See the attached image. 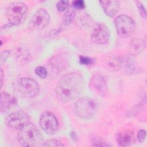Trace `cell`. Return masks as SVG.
I'll list each match as a JSON object with an SVG mask.
<instances>
[{"instance_id": "cell-1", "label": "cell", "mask_w": 147, "mask_h": 147, "mask_svg": "<svg viewBox=\"0 0 147 147\" xmlns=\"http://www.w3.org/2000/svg\"><path fill=\"white\" fill-rule=\"evenodd\" d=\"M84 87L83 77L77 72H71L61 76L56 88V94L59 100L67 103L78 97Z\"/></svg>"}, {"instance_id": "cell-2", "label": "cell", "mask_w": 147, "mask_h": 147, "mask_svg": "<svg viewBox=\"0 0 147 147\" xmlns=\"http://www.w3.org/2000/svg\"><path fill=\"white\" fill-rule=\"evenodd\" d=\"M42 140V137L38 128L30 122L20 129L18 134V140L23 146H38L41 144Z\"/></svg>"}, {"instance_id": "cell-3", "label": "cell", "mask_w": 147, "mask_h": 147, "mask_svg": "<svg viewBox=\"0 0 147 147\" xmlns=\"http://www.w3.org/2000/svg\"><path fill=\"white\" fill-rule=\"evenodd\" d=\"M28 7L21 2L11 3L6 9L7 20L11 26H19L22 24L28 15Z\"/></svg>"}, {"instance_id": "cell-4", "label": "cell", "mask_w": 147, "mask_h": 147, "mask_svg": "<svg viewBox=\"0 0 147 147\" xmlns=\"http://www.w3.org/2000/svg\"><path fill=\"white\" fill-rule=\"evenodd\" d=\"M14 89L18 95L26 98H31L38 94L40 87L33 79L24 77L20 78L14 83Z\"/></svg>"}, {"instance_id": "cell-5", "label": "cell", "mask_w": 147, "mask_h": 147, "mask_svg": "<svg viewBox=\"0 0 147 147\" xmlns=\"http://www.w3.org/2000/svg\"><path fill=\"white\" fill-rule=\"evenodd\" d=\"M98 106L95 101L88 97L79 98L75 104V112L78 117L84 119H90L97 113Z\"/></svg>"}, {"instance_id": "cell-6", "label": "cell", "mask_w": 147, "mask_h": 147, "mask_svg": "<svg viewBox=\"0 0 147 147\" xmlns=\"http://www.w3.org/2000/svg\"><path fill=\"white\" fill-rule=\"evenodd\" d=\"M115 25L118 34L123 38H127L131 36L135 30V22L129 16L120 15L115 20Z\"/></svg>"}, {"instance_id": "cell-7", "label": "cell", "mask_w": 147, "mask_h": 147, "mask_svg": "<svg viewBox=\"0 0 147 147\" xmlns=\"http://www.w3.org/2000/svg\"><path fill=\"white\" fill-rule=\"evenodd\" d=\"M29 123V117L22 111H18L10 114L5 119V123L8 127L20 130Z\"/></svg>"}, {"instance_id": "cell-8", "label": "cell", "mask_w": 147, "mask_h": 147, "mask_svg": "<svg viewBox=\"0 0 147 147\" xmlns=\"http://www.w3.org/2000/svg\"><path fill=\"white\" fill-rule=\"evenodd\" d=\"M39 125L41 129L49 135L55 134L59 127V123L56 117L50 111H45L41 114Z\"/></svg>"}, {"instance_id": "cell-9", "label": "cell", "mask_w": 147, "mask_h": 147, "mask_svg": "<svg viewBox=\"0 0 147 147\" xmlns=\"http://www.w3.org/2000/svg\"><path fill=\"white\" fill-rule=\"evenodd\" d=\"M110 35V29L104 23L97 22L92 28L91 38L95 44L102 45L109 41Z\"/></svg>"}, {"instance_id": "cell-10", "label": "cell", "mask_w": 147, "mask_h": 147, "mask_svg": "<svg viewBox=\"0 0 147 147\" xmlns=\"http://www.w3.org/2000/svg\"><path fill=\"white\" fill-rule=\"evenodd\" d=\"M89 87L91 91L100 96H105L107 92L106 81L99 74L92 75L89 82Z\"/></svg>"}, {"instance_id": "cell-11", "label": "cell", "mask_w": 147, "mask_h": 147, "mask_svg": "<svg viewBox=\"0 0 147 147\" xmlns=\"http://www.w3.org/2000/svg\"><path fill=\"white\" fill-rule=\"evenodd\" d=\"M50 17L46 10L43 8L38 9L31 20L32 26L37 29H42L46 27L49 22Z\"/></svg>"}, {"instance_id": "cell-12", "label": "cell", "mask_w": 147, "mask_h": 147, "mask_svg": "<svg viewBox=\"0 0 147 147\" xmlns=\"http://www.w3.org/2000/svg\"><path fill=\"white\" fill-rule=\"evenodd\" d=\"M17 103V100L15 96L7 93L2 92L0 99V111L1 113H5L10 109L14 107Z\"/></svg>"}, {"instance_id": "cell-13", "label": "cell", "mask_w": 147, "mask_h": 147, "mask_svg": "<svg viewBox=\"0 0 147 147\" xmlns=\"http://www.w3.org/2000/svg\"><path fill=\"white\" fill-rule=\"evenodd\" d=\"M99 3L105 13L110 17H114L119 9V2L118 1H100Z\"/></svg>"}, {"instance_id": "cell-14", "label": "cell", "mask_w": 147, "mask_h": 147, "mask_svg": "<svg viewBox=\"0 0 147 147\" xmlns=\"http://www.w3.org/2000/svg\"><path fill=\"white\" fill-rule=\"evenodd\" d=\"M116 138L119 145L129 146L134 142V133L130 130H123L117 133Z\"/></svg>"}, {"instance_id": "cell-15", "label": "cell", "mask_w": 147, "mask_h": 147, "mask_svg": "<svg viewBox=\"0 0 147 147\" xmlns=\"http://www.w3.org/2000/svg\"><path fill=\"white\" fill-rule=\"evenodd\" d=\"M145 48V41L140 38H134L129 43V53L132 56L137 55L142 52Z\"/></svg>"}, {"instance_id": "cell-16", "label": "cell", "mask_w": 147, "mask_h": 147, "mask_svg": "<svg viewBox=\"0 0 147 147\" xmlns=\"http://www.w3.org/2000/svg\"><path fill=\"white\" fill-rule=\"evenodd\" d=\"M123 58L120 56H110L106 60V67L111 71H119L123 65Z\"/></svg>"}, {"instance_id": "cell-17", "label": "cell", "mask_w": 147, "mask_h": 147, "mask_svg": "<svg viewBox=\"0 0 147 147\" xmlns=\"http://www.w3.org/2000/svg\"><path fill=\"white\" fill-rule=\"evenodd\" d=\"M123 63H125V70L126 74L128 75L133 74L136 69V61L133 56H127L124 60L123 59Z\"/></svg>"}, {"instance_id": "cell-18", "label": "cell", "mask_w": 147, "mask_h": 147, "mask_svg": "<svg viewBox=\"0 0 147 147\" xmlns=\"http://www.w3.org/2000/svg\"><path fill=\"white\" fill-rule=\"evenodd\" d=\"M76 16V10L72 6L68 9L67 11L64 14L62 22L64 25L67 26L71 24L74 21Z\"/></svg>"}, {"instance_id": "cell-19", "label": "cell", "mask_w": 147, "mask_h": 147, "mask_svg": "<svg viewBox=\"0 0 147 147\" xmlns=\"http://www.w3.org/2000/svg\"><path fill=\"white\" fill-rule=\"evenodd\" d=\"M92 145L94 146H110L111 145L102 139L96 136L92 138Z\"/></svg>"}, {"instance_id": "cell-20", "label": "cell", "mask_w": 147, "mask_h": 147, "mask_svg": "<svg viewBox=\"0 0 147 147\" xmlns=\"http://www.w3.org/2000/svg\"><path fill=\"white\" fill-rule=\"evenodd\" d=\"M69 1L67 0L59 1L56 3V7L59 11L63 12L69 8Z\"/></svg>"}, {"instance_id": "cell-21", "label": "cell", "mask_w": 147, "mask_h": 147, "mask_svg": "<svg viewBox=\"0 0 147 147\" xmlns=\"http://www.w3.org/2000/svg\"><path fill=\"white\" fill-rule=\"evenodd\" d=\"M41 146H64V144H63L60 141L57 140H48L43 142V144H41Z\"/></svg>"}, {"instance_id": "cell-22", "label": "cell", "mask_w": 147, "mask_h": 147, "mask_svg": "<svg viewBox=\"0 0 147 147\" xmlns=\"http://www.w3.org/2000/svg\"><path fill=\"white\" fill-rule=\"evenodd\" d=\"M35 73L37 75H38L40 78L42 79H44L47 76V69L42 66H38L35 69Z\"/></svg>"}, {"instance_id": "cell-23", "label": "cell", "mask_w": 147, "mask_h": 147, "mask_svg": "<svg viewBox=\"0 0 147 147\" xmlns=\"http://www.w3.org/2000/svg\"><path fill=\"white\" fill-rule=\"evenodd\" d=\"M136 3L137 5V7L138 9V11L140 12V14L142 18L146 20V12L145 10V9L142 3L138 1H136Z\"/></svg>"}, {"instance_id": "cell-24", "label": "cell", "mask_w": 147, "mask_h": 147, "mask_svg": "<svg viewBox=\"0 0 147 147\" xmlns=\"http://www.w3.org/2000/svg\"><path fill=\"white\" fill-rule=\"evenodd\" d=\"M71 6L75 10H82L85 7V3L83 1H74L72 3Z\"/></svg>"}, {"instance_id": "cell-25", "label": "cell", "mask_w": 147, "mask_h": 147, "mask_svg": "<svg viewBox=\"0 0 147 147\" xmlns=\"http://www.w3.org/2000/svg\"><path fill=\"white\" fill-rule=\"evenodd\" d=\"M79 62L80 64L85 65H88L92 64L93 63V60L87 56H79Z\"/></svg>"}, {"instance_id": "cell-26", "label": "cell", "mask_w": 147, "mask_h": 147, "mask_svg": "<svg viewBox=\"0 0 147 147\" xmlns=\"http://www.w3.org/2000/svg\"><path fill=\"white\" fill-rule=\"evenodd\" d=\"M10 53H11L10 50H5V51L1 52V56H0L1 63H2L5 62L6 60V59L9 57Z\"/></svg>"}, {"instance_id": "cell-27", "label": "cell", "mask_w": 147, "mask_h": 147, "mask_svg": "<svg viewBox=\"0 0 147 147\" xmlns=\"http://www.w3.org/2000/svg\"><path fill=\"white\" fill-rule=\"evenodd\" d=\"M146 133L145 130H140L137 134V139L139 142H143L146 138Z\"/></svg>"}, {"instance_id": "cell-28", "label": "cell", "mask_w": 147, "mask_h": 147, "mask_svg": "<svg viewBox=\"0 0 147 147\" xmlns=\"http://www.w3.org/2000/svg\"><path fill=\"white\" fill-rule=\"evenodd\" d=\"M69 136H70V137L73 140V141H76L77 139H78V137H77V134L76 133L75 131H72L70 132V134H69Z\"/></svg>"}, {"instance_id": "cell-29", "label": "cell", "mask_w": 147, "mask_h": 147, "mask_svg": "<svg viewBox=\"0 0 147 147\" xmlns=\"http://www.w3.org/2000/svg\"><path fill=\"white\" fill-rule=\"evenodd\" d=\"M3 83V72L2 68H1V86L2 87Z\"/></svg>"}]
</instances>
